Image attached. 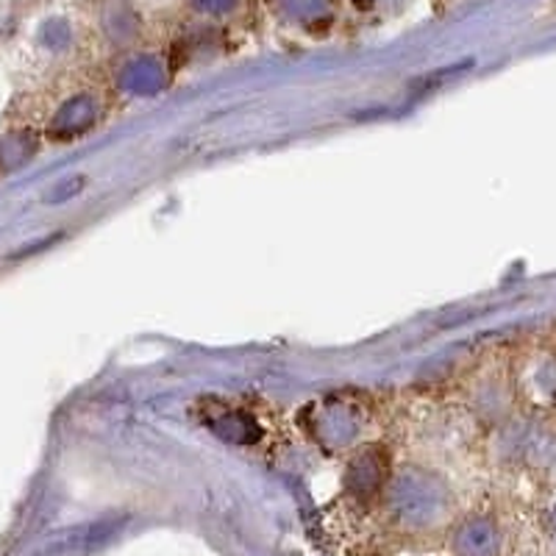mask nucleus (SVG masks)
<instances>
[{"label": "nucleus", "mask_w": 556, "mask_h": 556, "mask_svg": "<svg viewBox=\"0 0 556 556\" xmlns=\"http://www.w3.org/2000/svg\"><path fill=\"white\" fill-rule=\"evenodd\" d=\"M101 20L103 28H106V34L112 39H128L134 34V23H137L134 7L128 0H106V3H103Z\"/></svg>", "instance_id": "1"}, {"label": "nucleus", "mask_w": 556, "mask_h": 556, "mask_svg": "<svg viewBox=\"0 0 556 556\" xmlns=\"http://www.w3.org/2000/svg\"><path fill=\"white\" fill-rule=\"evenodd\" d=\"M39 37H42V42L51 48V51H59V48H64V45L70 42V26L67 20H45L42 31H39Z\"/></svg>", "instance_id": "4"}, {"label": "nucleus", "mask_w": 556, "mask_h": 556, "mask_svg": "<svg viewBox=\"0 0 556 556\" xmlns=\"http://www.w3.org/2000/svg\"><path fill=\"white\" fill-rule=\"evenodd\" d=\"M192 12L203 17H228L242 7V0H187Z\"/></svg>", "instance_id": "3"}, {"label": "nucleus", "mask_w": 556, "mask_h": 556, "mask_svg": "<svg viewBox=\"0 0 556 556\" xmlns=\"http://www.w3.org/2000/svg\"><path fill=\"white\" fill-rule=\"evenodd\" d=\"M273 7L290 23H315L326 12L329 0H273Z\"/></svg>", "instance_id": "2"}]
</instances>
